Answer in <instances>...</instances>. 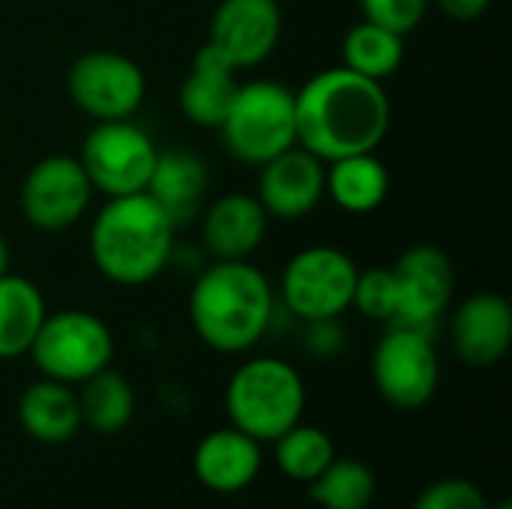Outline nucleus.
<instances>
[{"mask_svg": "<svg viewBox=\"0 0 512 509\" xmlns=\"http://www.w3.org/2000/svg\"><path fill=\"white\" fill-rule=\"evenodd\" d=\"M297 144L333 162L351 153H375L390 132V99L381 81L330 66L315 72L297 93Z\"/></svg>", "mask_w": 512, "mask_h": 509, "instance_id": "1", "label": "nucleus"}, {"mask_svg": "<svg viewBox=\"0 0 512 509\" xmlns=\"http://www.w3.org/2000/svg\"><path fill=\"white\" fill-rule=\"evenodd\" d=\"M276 294L252 261H213L189 291L195 336L219 354L255 348L273 324Z\"/></svg>", "mask_w": 512, "mask_h": 509, "instance_id": "2", "label": "nucleus"}, {"mask_svg": "<svg viewBox=\"0 0 512 509\" xmlns=\"http://www.w3.org/2000/svg\"><path fill=\"white\" fill-rule=\"evenodd\" d=\"M174 231V222L147 192L105 198L87 234L90 261L114 285H147L168 267Z\"/></svg>", "mask_w": 512, "mask_h": 509, "instance_id": "3", "label": "nucleus"}, {"mask_svg": "<svg viewBox=\"0 0 512 509\" xmlns=\"http://www.w3.org/2000/svg\"><path fill=\"white\" fill-rule=\"evenodd\" d=\"M225 411L234 429L258 444H273L306 414V384L279 357H252L234 369L225 387Z\"/></svg>", "mask_w": 512, "mask_h": 509, "instance_id": "4", "label": "nucleus"}, {"mask_svg": "<svg viewBox=\"0 0 512 509\" xmlns=\"http://www.w3.org/2000/svg\"><path fill=\"white\" fill-rule=\"evenodd\" d=\"M219 132L234 159L261 168L297 144L294 90L267 78L240 84Z\"/></svg>", "mask_w": 512, "mask_h": 509, "instance_id": "5", "label": "nucleus"}, {"mask_svg": "<svg viewBox=\"0 0 512 509\" xmlns=\"http://www.w3.org/2000/svg\"><path fill=\"white\" fill-rule=\"evenodd\" d=\"M42 378L78 387L114 360V336L108 324L84 309L48 312L30 351Z\"/></svg>", "mask_w": 512, "mask_h": 509, "instance_id": "6", "label": "nucleus"}, {"mask_svg": "<svg viewBox=\"0 0 512 509\" xmlns=\"http://www.w3.org/2000/svg\"><path fill=\"white\" fill-rule=\"evenodd\" d=\"M357 261L336 249V246H309L288 258L279 294L291 315L306 324L336 321L351 309L354 282H357Z\"/></svg>", "mask_w": 512, "mask_h": 509, "instance_id": "7", "label": "nucleus"}, {"mask_svg": "<svg viewBox=\"0 0 512 509\" xmlns=\"http://www.w3.org/2000/svg\"><path fill=\"white\" fill-rule=\"evenodd\" d=\"M372 381L381 399L399 411L426 408L441 384L435 342L420 327L390 324L372 354Z\"/></svg>", "mask_w": 512, "mask_h": 509, "instance_id": "8", "label": "nucleus"}, {"mask_svg": "<svg viewBox=\"0 0 512 509\" xmlns=\"http://www.w3.org/2000/svg\"><path fill=\"white\" fill-rule=\"evenodd\" d=\"M159 147L153 138L129 120H102L96 123L81 144V165L90 177L93 192L105 198L144 192L156 165Z\"/></svg>", "mask_w": 512, "mask_h": 509, "instance_id": "9", "label": "nucleus"}, {"mask_svg": "<svg viewBox=\"0 0 512 509\" xmlns=\"http://www.w3.org/2000/svg\"><path fill=\"white\" fill-rule=\"evenodd\" d=\"M66 90L72 105L96 123L129 120L147 96V78L132 57L111 48H93L72 60Z\"/></svg>", "mask_w": 512, "mask_h": 509, "instance_id": "10", "label": "nucleus"}, {"mask_svg": "<svg viewBox=\"0 0 512 509\" xmlns=\"http://www.w3.org/2000/svg\"><path fill=\"white\" fill-rule=\"evenodd\" d=\"M93 201L90 177L78 156L51 153L33 162L18 189V207L30 228L57 234L78 225Z\"/></svg>", "mask_w": 512, "mask_h": 509, "instance_id": "11", "label": "nucleus"}, {"mask_svg": "<svg viewBox=\"0 0 512 509\" xmlns=\"http://www.w3.org/2000/svg\"><path fill=\"white\" fill-rule=\"evenodd\" d=\"M282 36L279 0H219L210 18V45L231 69H255L273 57Z\"/></svg>", "mask_w": 512, "mask_h": 509, "instance_id": "12", "label": "nucleus"}, {"mask_svg": "<svg viewBox=\"0 0 512 509\" xmlns=\"http://www.w3.org/2000/svg\"><path fill=\"white\" fill-rule=\"evenodd\" d=\"M396 276V291H399V309L393 324L405 327H432L444 309L450 306L456 273L450 258L432 246V243H417L399 255L393 264Z\"/></svg>", "mask_w": 512, "mask_h": 509, "instance_id": "13", "label": "nucleus"}, {"mask_svg": "<svg viewBox=\"0 0 512 509\" xmlns=\"http://www.w3.org/2000/svg\"><path fill=\"white\" fill-rule=\"evenodd\" d=\"M324 177H327V162L294 144L291 150L261 165L255 198L261 201L267 216L294 222L309 216L321 204Z\"/></svg>", "mask_w": 512, "mask_h": 509, "instance_id": "14", "label": "nucleus"}, {"mask_svg": "<svg viewBox=\"0 0 512 509\" xmlns=\"http://www.w3.org/2000/svg\"><path fill=\"white\" fill-rule=\"evenodd\" d=\"M450 342L462 363L474 369L495 366L512 345V306L495 291L465 297L450 321Z\"/></svg>", "mask_w": 512, "mask_h": 509, "instance_id": "15", "label": "nucleus"}, {"mask_svg": "<svg viewBox=\"0 0 512 509\" xmlns=\"http://www.w3.org/2000/svg\"><path fill=\"white\" fill-rule=\"evenodd\" d=\"M270 216L249 192H228L216 198L201 216V237L213 261H249L264 237Z\"/></svg>", "mask_w": 512, "mask_h": 509, "instance_id": "16", "label": "nucleus"}, {"mask_svg": "<svg viewBox=\"0 0 512 509\" xmlns=\"http://www.w3.org/2000/svg\"><path fill=\"white\" fill-rule=\"evenodd\" d=\"M261 465V444L234 426L204 435L192 453L195 480L216 495H237L249 489L261 474Z\"/></svg>", "mask_w": 512, "mask_h": 509, "instance_id": "17", "label": "nucleus"}, {"mask_svg": "<svg viewBox=\"0 0 512 509\" xmlns=\"http://www.w3.org/2000/svg\"><path fill=\"white\" fill-rule=\"evenodd\" d=\"M207 186H210V174L204 159L183 147H171V150H159L144 192L165 210L174 228H180L201 213Z\"/></svg>", "mask_w": 512, "mask_h": 509, "instance_id": "18", "label": "nucleus"}, {"mask_svg": "<svg viewBox=\"0 0 512 509\" xmlns=\"http://www.w3.org/2000/svg\"><path fill=\"white\" fill-rule=\"evenodd\" d=\"M237 87V69H231L210 45H201L180 84V111L192 126L219 129L237 96Z\"/></svg>", "mask_w": 512, "mask_h": 509, "instance_id": "19", "label": "nucleus"}, {"mask_svg": "<svg viewBox=\"0 0 512 509\" xmlns=\"http://www.w3.org/2000/svg\"><path fill=\"white\" fill-rule=\"evenodd\" d=\"M18 423L39 444H66L81 429L78 393L69 384L39 378L18 399Z\"/></svg>", "mask_w": 512, "mask_h": 509, "instance_id": "20", "label": "nucleus"}, {"mask_svg": "<svg viewBox=\"0 0 512 509\" xmlns=\"http://www.w3.org/2000/svg\"><path fill=\"white\" fill-rule=\"evenodd\" d=\"M324 195L345 213H375L390 195V171L375 153H351L327 162Z\"/></svg>", "mask_w": 512, "mask_h": 509, "instance_id": "21", "label": "nucleus"}, {"mask_svg": "<svg viewBox=\"0 0 512 509\" xmlns=\"http://www.w3.org/2000/svg\"><path fill=\"white\" fill-rule=\"evenodd\" d=\"M48 315L36 282L18 273L0 276V360L24 357Z\"/></svg>", "mask_w": 512, "mask_h": 509, "instance_id": "22", "label": "nucleus"}, {"mask_svg": "<svg viewBox=\"0 0 512 509\" xmlns=\"http://www.w3.org/2000/svg\"><path fill=\"white\" fill-rule=\"evenodd\" d=\"M78 387H81V393H78L81 426L93 429L96 435H117L132 423L135 390L120 372H114L108 366Z\"/></svg>", "mask_w": 512, "mask_h": 509, "instance_id": "23", "label": "nucleus"}, {"mask_svg": "<svg viewBox=\"0 0 512 509\" xmlns=\"http://www.w3.org/2000/svg\"><path fill=\"white\" fill-rule=\"evenodd\" d=\"M402 60H405V36L381 24L363 18L342 36V66L357 75L384 84L390 75L399 72Z\"/></svg>", "mask_w": 512, "mask_h": 509, "instance_id": "24", "label": "nucleus"}, {"mask_svg": "<svg viewBox=\"0 0 512 509\" xmlns=\"http://www.w3.org/2000/svg\"><path fill=\"white\" fill-rule=\"evenodd\" d=\"M375 492V474L360 459H333L309 483V498L321 509H366L375 501Z\"/></svg>", "mask_w": 512, "mask_h": 509, "instance_id": "25", "label": "nucleus"}, {"mask_svg": "<svg viewBox=\"0 0 512 509\" xmlns=\"http://www.w3.org/2000/svg\"><path fill=\"white\" fill-rule=\"evenodd\" d=\"M273 453L282 477L306 486L336 459L333 438L318 426H306L303 420L273 441Z\"/></svg>", "mask_w": 512, "mask_h": 509, "instance_id": "26", "label": "nucleus"}, {"mask_svg": "<svg viewBox=\"0 0 512 509\" xmlns=\"http://www.w3.org/2000/svg\"><path fill=\"white\" fill-rule=\"evenodd\" d=\"M351 309H357L360 315H366L372 321L393 324L396 321V309H399V291H396L393 267H369V270H360L357 273V282H354Z\"/></svg>", "mask_w": 512, "mask_h": 509, "instance_id": "27", "label": "nucleus"}, {"mask_svg": "<svg viewBox=\"0 0 512 509\" xmlns=\"http://www.w3.org/2000/svg\"><path fill=\"white\" fill-rule=\"evenodd\" d=\"M432 0H360V12L366 21L381 24L399 36H408L426 18Z\"/></svg>", "mask_w": 512, "mask_h": 509, "instance_id": "28", "label": "nucleus"}, {"mask_svg": "<svg viewBox=\"0 0 512 509\" xmlns=\"http://www.w3.org/2000/svg\"><path fill=\"white\" fill-rule=\"evenodd\" d=\"M414 509H489V501L480 486L450 477L423 489V495L414 501Z\"/></svg>", "mask_w": 512, "mask_h": 509, "instance_id": "29", "label": "nucleus"}, {"mask_svg": "<svg viewBox=\"0 0 512 509\" xmlns=\"http://www.w3.org/2000/svg\"><path fill=\"white\" fill-rule=\"evenodd\" d=\"M432 3H438L456 21H474L489 9L492 0H432Z\"/></svg>", "mask_w": 512, "mask_h": 509, "instance_id": "30", "label": "nucleus"}, {"mask_svg": "<svg viewBox=\"0 0 512 509\" xmlns=\"http://www.w3.org/2000/svg\"><path fill=\"white\" fill-rule=\"evenodd\" d=\"M9 264H12V252H9L6 237L0 234V276H3V273H9Z\"/></svg>", "mask_w": 512, "mask_h": 509, "instance_id": "31", "label": "nucleus"}, {"mask_svg": "<svg viewBox=\"0 0 512 509\" xmlns=\"http://www.w3.org/2000/svg\"><path fill=\"white\" fill-rule=\"evenodd\" d=\"M489 509H512V507H510V504H507V501H501L498 507H489Z\"/></svg>", "mask_w": 512, "mask_h": 509, "instance_id": "32", "label": "nucleus"}]
</instances>
